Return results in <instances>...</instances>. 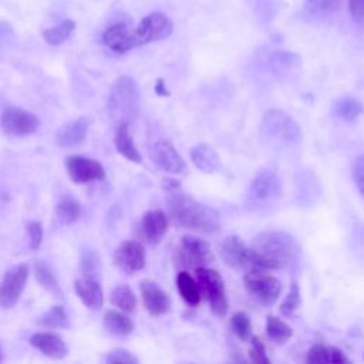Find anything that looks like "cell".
<instances>
[{
  "mask_svg": "<svg viewBox=\"0 0 364 364\" xmlns=\"http://www.w3.org/2000/svg\"><path fill=\"white\" fill-rule=\"evenodd\" d=\"M300 257L297 240L283 230H266L256 235L249 246L252 267L273 270L296 263Z\"/></svg>",
  "mask_w": 364,
  "mask_h": 364,
  "instance_id": "6da1fadb",
  "label": "cell"
},
{
  "mask_svg": "<svg viewBox=\"0 0 364 364\" xmlns=\"http://www.w3.org/2000/svg\"><path fill=\"white\" fill-rule=\"evenodd\" d=\"M168 209L171 219L181 228L198 233H215L220 228V216L213 208L198 202L178 189L169 191Z\"/></svg>",
  "mask_w": 364,
  "mask_h": 364,
  "instance_id": "7a4b0ae2",
  "label": "cell"
},
{
  "mask_svg": "<svg viewBox=\"0 0 364 364\" xmlns=\"http://www.w3.org/2000/svg\"><path fill=\"white\" fill-rule=\"evenodd\" d=\"M139 90L134 78L121 75L115 80L108 95V112L111 119L119 124H131L139 112Z\"/></svg>",
  "mask_w": 364,
  "mask_h": 364,
  "instance_id": "3957f363",
  "label": "cell"
},
{
  "mask_svg": "<svg viewBox=\"0 0 364 364\" xmlns=\"http://www.w3.org/2000/svg\"><path fill=\"white\" fill-rule=\"evenodd\" d=\"M282 192L279 176L272 171H260L250 182L246 193V208L260 210L272 205Z\"/></svg>",
  "mask_w": 364,
  "mask_h": 364,
  "instance_id": "277c9868",
  "label": "cell"
},
{
  "mask_svg": "<svg viewBox=\"0 0 364 364\" xmlns=\"http://www.w3.org/2000/svg\"><path fill=\"white\" fill-rule=\"evenodd\" d=\"M196 282L200 289V293L206 297L210 310L218 317H223L228 313L229 301L220 274L206 266L196 269Z\"/></svg>",
  "mask_w": 364,
  "mask_h": 364,
  "instance_id": "5b68a950",
  "label": "cell"
},
{
  "mask_svg": "<svg viewBox=\"0 0 364 364\" xmlns=\"http://www.w3.org/2000/svg\"><path fill=\"white\" fill-rule=\"evenodd\" d=\"M245 289L262 306H272L277 301L282 293V283L272 274L264 273L263 269L252 267L243 277Z\"/></svg>",
  "mask_w": 364,
  "mask_h": 364,
  "instance_id": "8992f818",
  "label": "cell"
},
{
  "mask_svg": "<svg viewBox=\"0 0 364 364\" xmlns=\"http://www.w3.org/2000/svg\"><path fill=\"white\" fill-rule=\"evenodd\" d=\"M262 131L270 139L294 144L301 138V131L299 124L282 109H270L264 114L262 119Z\"/></svg>",
  "mask_w": 364,
  "mask_h": 364,
  "instance_id": "52a82bcc",
  "label": "cell"
},
{
  "mask_svg": "<svg viewBox=\"0 0 364 364\" xmlns=\"http://www.w3.org/2000/svg\"><path fill=\"white\" fill-rule=\"evenodd\" d=\"M173 31V24L171 18L159 11H154L142 17L138 26L131 30L134 46H145L152 41H159L168 38Z\"/></svg>",
  "mask_w": 364,
  "mask_h": 364,
  "instance_id": "ba28073f",
  "label": "cell"
},
{
  "mask_svg": "<svg viewBox=\"0 0 364 364\" xmlns=\"http://www.w3.org/2000/svg\"><path fill=\"white\" fill-rule=\"evenodd\" d=\"M176 264L188 269H198L208 266L213 260L210 246L198 236L186 235L182 237L181 246L176 250Z\"/></svg>",
  "mask_w": 364,
  "mask_h": 364,
  "instance_id": "9c48e42d",
  "label": "cell"
},
{
  "mask_svg": "<svg viewBox=\"0 0 364 364\" xmlns=\"http://www.w3.org/2000/svg\"><path fill=\"white\" fill-rule=\"evenodd\" d=\"M1 129L11 136H26L38 129V118L24 108H6L0 118Z\"/></svg>",
  "mask_w": 364,
  "mask_h": 364,
  "instance_id": "30bf717a",
  "label": "cell"
},
{
  "mask_svg": "<svg viewBox=\"0 0 364 364\" xmlns=\"http://www.w3.org/2000/svg\"><path fill=\"white\" fill-rule=\"evenodd\" d=\"M28 277V269L26 264H16L10 267L0 282V307L11 309L17 304L26 282Z\"/></svg>",
  "mask_w": 364,
  "mask_h": 364,
  "instance_id": "8fae6325",
  "label": "cell"
},
{
  "mask_svg": "<svg viewBox=\"0 0 364 364\" xmlns=\"http://www.w3.org/2000/svg\"><path fill=\"white\" fill-rule=\"evenodd\" d=\"M65 169L70 179L75 183H90L105 178V171L98 161L81 155L67 156Z\"/></svg>",
  "mask_w": 364,
  "mask_h": 364,
  "instance_id": "7c38bea8",
  "label": "cell"
},
{
  "mask_svg": "<svg viewBox=\"0 0 364 364\" xmlns=\"http://www.w3.org/2000/svg\"><path fill=\"white\" fill-rule=\"evenodd\" d=\"M151 159L155 162L158 168L169 173H183L186 169V164L179 152L173 148V145L165 139H159L154 142L149 148Z\"/></svg>",
  "mask_w": 364,
  "mask_h": 364,
  "instance_id": "4fadbf2b",
  "label": "cell"
},
{
  "mask_svg": "<svg viewBox=\"0 0 364 364\" xmlns=\"http://www.w3.org/2000/svg\"><path fill=\"white\" fill-rule=\"evenodd\" d=\"M146 253L144 246L136 240H125L122 242L115 253H114V262L115 264L125 273L131 274L134 272L141 270L145 266Z\"/></svg>",
  "mask_w": 364,
  "mask_h": 364,
  "instance_id": "5bb4252c",
  "label": "cell"
},
{
  "mask_svg": "<svg viewBox=\"0 0 364 364\" xmlns=\"http://www.w3.org/2000/svg\"><path fill=\"white\" fill-rule=\"evenodd\" d=\"M141 296L145 309L152 316L165 314L171 309L169 296L152 280L141 282Z\"/></svg>",
  "mask_w": 364,
  "mask_h": 364,
  "instance_id": "9a60e30c",
  "label": "cell"
},
{
  "mask_svg": "<svg viewBox=\"0 0 364 364\" xmlns=\"http://www.w3.org/2000/svg\"><path fill=\"white\" fill-rule=\"evenodd\" d=\"M102 43L117 54H125L129 50L135 48L132 33L124 23H115L105 28L102 33Z\"/></svg>",
  "mask_w": 364,
  "mask_h": 364,
  "instance_id": "2e32d148",
  "label": "cell"
},
{
  "mask_svg": "<svg viewBox=\"0 0 364 364\" xmlns=\"http://www.w3.org/2000/svg\"><path fill=\"white\" fill-rule=\"evenodd\" d=\"M220 255L225 263L230 267L250 266L249 246H246L236 235H229L223 239L220 245Z\"/></svg>",
  "mask_w": 364,
  "mask_h": 364,
  "instance_id": "e0dca14e",
  "label": "cell"
},
{
  "mask_svg": "<svg viewBox=\"0 0 364 364\" xmlns=\"http://www.w3.org/2000/svg\"><path fill=\"white\" fill-rule=\"evenodd\" d=\"M141 230L149 245L159 243L168 230V216L162 210H148L142 218Z\"/></svg>",
  "mask_w": 364,
  "mask_h": 364,
  "instance_id": "ac0fdd59",
  "label": "cell"
},
{
  "mask_svg": "<svg viewBox=\"0 0 364 364\" xmlns=\"http://www.w3.org/2000/svg\"><path fill=\"white\" fill-rule=\"evenodd\" d=\"M30 344L50 358H63L68 353L63 338L51 331L34 333L30 337Z\"/></svg>",
  "mask_w": 364,
  "mask_h": 364,
  "instance_id": "d6986e66",
  "label": "cell"
},
{
  "mask_svg": "<svg viewBox=\"0 0 364 364\" xmlns=\"http://www.w3.org/2000/svg\"><path fill=\"white\" fill-rule=\"evenodd\" d=\"M88 132V121L84 117H80L74 121L64 124L55 132V142L61 148H70L82 142Z\"/></svg>",
  "mask_w": 364,
  "mask_h": 364,
  "instance_id": "ffe728a7",
  "label": "cell"
},
{
  "mask_svg": "<svg viewBox=\"0 0 364 364\" xmlns=\"http://www.w3.org/2000/svg\"><path fill=\"white\" fill-rule=\"evenodd\" d=\"M74 289L77 296L81 299V301L88 307V309H100L104 303V293L97 282L95 277H87L84 276L82 279H78L74 282Z\"/></svg>",
  "mask_w": 364,
  "mask_h": 364,
  "instance_id": "44dd1931",
  "label": "cell"
},
{
  "mask_svg": "<svg viewBox=\"0 0 364 364\" xmlns=\"http://www.w3.org/2000/svg\"><path fill=\"white\" fill-rule=\"evenodd\" d=\"M191 158L193 165L205 173L218 172L222 166L218 152L208 144H199L193 146L191 151Z\"/></svg>",
  "mask_w": 364,
  "mask_h": 364,
  "instance_id": "7402d4cb",
  "label": "cell"
},
{
  "mask_svg": "<svg viewBox=\"0 0 364 364\" xmlns=\"http://www.w3.org/2000/svg\"><path fill=\"white\" fill-rule=\"evenodd\" d=\"M114 142H115L117 151L124 158H127L128 161L138 162V164L142 161V156H141V154H139V151H138L136 145L134 144V139L129 134V124L117 125V132H115Z\"/></svg>",
  "mask_w": 364,
  "mask_h": 364,
  "instance_id": "603a6c76",
  "label": "cell"
},
{
  "mask_svg": "<svg viewBox=\"0 0 364 364\" xmlns=\"http://www.w3.org/2000/svg\"><path fill=\"white\" fill-rule=\"evenodd\" d=\"M348 358L344 355V353L337 347H328L324 344H314L306 357V363L309 364H323V363H331V364H341L347 363Z\"/></svg>",
  "mask_w": 364,
  "mask_h": 364,
  "instance_id": "cb8c5ba5",
  "label": "cell"
},
{
  "mask_svg": "<svg viewBox=\"0 0 364 364\" xmlns=\"http://www.w3.org/2000/svg\"><path fill=\"white\" fill-rule=\"evenodd\" d=\"M104 327L115 336H128L134 330V323L124 313L108 310L104 314Z\"/></svg>",
  "mask_w": 364,
  "mask_h": 364,
  "instance_id": "d4e9b609",
  "label": "cell"
},
{
  "mask_svg": "<svg viewBox=\"0 0 364 364\" xmlns=\"http://www.w3.org/2000/svg\"><path fill=\"white\" fill-rule=\"evenodd\" d=\"M176 287L181 297L191 306H196L200 300V289L198 282L188 273L179 272L176 276Z\"/></svg>",
  "mask_w": 364,
  "mask_h": 364,
  "instance_id": "484cf974",
  "label": "cell"
},
{
  "mask_svg": "<svg viewBox=\"0 0 364 364\" xmlns=\"http://www.w3.org/2000/svg\"><path fill=\"white\" fill-rule=\"evenodd\" d=\"M74 30H75V23L71 18H64L57 26L46 28L43 31V37L50 46H60L71 37Z\"/></svg>",
  "mask_w": 364,
  "mask_h": 364,
  "instance_id": "4316f807",
  "label": "cell"
},
{
  "mask_svg": "<svg viewBox=\"0 0 364 364\" xmlns=\"http://www.w3.org/2000/svg\"><path fill=\"white\" fill-rule=\"evenodd\" d=\"M37 324L46 330L65 328L68 326V316L61 306H53L37 320Z\"/></svg>",
  "mask_w": 364,
  "mask_h": 364,
  "instance_id": "83f0119b",
  "label": "cell"
},
{
  "mask_svg": "<svg viewBox=\"0 0 364 364\" xmlns=\"http://www.w3.org/2000/svg\"><path fill=\"white\" fill-rule=\"evenodd\" d=\"M109 300L115 307H118L119 310H122L125 313H132L136 307V297H135L134 291L125 284L117 286L111 291Z\"/></svg>",
  "mask_w": 364,
  "mask_h": 364,
  "instance_id": "f1b7e54d",
  "label": "cell"
},
{
  "mask_svg": "<svg viewBox=\"0 0 364 364\" xmlns=\"http://www.w3.org/2000/svg\"><path fill=\"white\" fill-rule=\"evenodd\" d=\"M340 0H306L304 11L314 18H326L338 10Z\"/></svg>",
  "mask_w": 364,
  "mask_h": 364,
  "instance_id": "f546056e",
  "label": "cell"
},
{
  "mask_svg": "<svg viewBox=\"0 0 364 364\" xmlns=\"http://www.w3.org/2000/svg\"><path fill=\"white\" fill-rule=\"evenodd\" d=\"M266 334L270 340H273L274 343H279V344H283L286 343L293 331L290 328V326H287L283 320H280L279 317H274V316H269L267 317V321H266Z\"/></svg>",
  "mask_w": 364,
  "mask_h": 364,
  "instance_id": "4dcf8cb0",
  "label": "cell"
},
{
  "mask_svg": "<svg viewBox=\"0 0 364 364\" xmlns=\"http://www.w3.org/2000/svg\"><path fill=\"white\" fill-rule=\"evenodd\" d=\"M55 215L63 223H73L75 222L81 215V206L80 202H77L73 198H61L55 206Z\"/></svg>",
  "mask_w": 364,
  "mask_h": 364,
  "instance_id": "1f68e13d",
  "label": "cell"
},
{
  "mask_svg": "<svg viewBox=\"0 0 364 364\" xmlns=\"http://www.w3.org/2000/svg\"><path fill=\"white\" fill-rule=\"evenodd\" d=\"M363 111H364L363 102L351 97H344L338 100L336 104V114L346 121H354Z\"/></svg>",
  "mask_w": 364,
  "mask_h": 364,
  "instance_id": "d6a6232c",
  "label": "cell"
},
{
  "mask_svg": "<svg viewBox=\"0 0 364 364\" xmlns=\"http://www.w3.org/2000/svg\"><path fill=\"white\" fill-rule=\"evenodd\" d=\"M34 274H36V279L37 282L46 287L47 290H51V291H58L60 293V287H58V283H57V279L54 276V273L51 272V269L41 260H36L34 263Z\"/></svg>",
  "mask_w": 364,
  "mask_h": 364,
  "instance_id": "836d02e7",
  "label": "cell"
},
{
  "mask_svg": "<svg viewBox=\"0 0 364 364\" xmlns=\"http://www.w3.org/2000/svg\"><path fill=\"white\" fill-rule=\"evenodd\" d=\"M230 327H232L233 333L242 341L250 340V337H252V321H250V317L246 313H243V311L235 313L232 320H230Z\"/></svg>",
  "mask_w": 364,
  "mask_h": 364,
  "instance_id": "e575fe53",
  "label": "cell"
},
{
  "mask_svg": "<svg viewBox=\"0 0 364 364\" xmlns=\"http://www.w3.org/2000/svg\"><path fill=\"white\" fill-rule=\"evenodd\" d=\"M300 303H301L300 289H299L297 283H291L289 294L284 297V300L280 304V313L284 317H291V316H294V313L299 309Z\"/></svg>",
  "mask_w": 364,
  "mask_h": 364,
  "instance_id": "d590c367",
  "label": "cell"
},
{
  "mask_svg": "<svg viewBox=\"0 0 364 364\" xmlns=\"http://www.w3.org/2000/svg\"><path fill=\"white\" fill-rule=\"evenodd\" d=\"M249 355H250V360H252L253 363H259V364H269V363H270V358H269L267 354H266L264 343H263L262 338L257 337V336L250 337Z\"/></svg>",
  "mask_w": 364,
  "mask_h": 364,
  "instance_id": "8d00e7d4",
  "label": "cell"
},
{
  "mask_svg": "<svg viewBox=\"0 0 364 364\" xmlns=\"http://www.w3.org/2000/svg\"><path fill=\"white\" fill-rule=\"evenodd\" d=\"M105 361L109 364H136L138 358L134 357L129 351L122 348H115L109 351L105 357Z\"/></svg>",
  "mask_w": 364,
  "mask_h": 364,
  "instance_id": "74e56055",
  "label": "cell"
},
{
  "mask_svg": "<svg viewBox=\"0 0 364 364\" xmlns=\"http://www.w3.org/2000/svg\"><path fill=\"white\" fill-rule=\"evenodd\" d=\"M27 235L30 239V246L33 250H37L43 242V226L37 220H31L27 223Z\"/></svg>",
  "mask_w": 364,
  "mask_h": 364,
  "instance_id": "f35d334b",
  "label": "cell"
},
{
  "mask_svg": "<svg viewBox=\"0 0 364 364\" xmlns=\"http://www.w3.org/2000/svg\"><path fill=\"white\" fill-rule=\"evenodd\" d=\"M353 179L360 193L364 196V154L358 155L353 164Z\"/></svg>",
  "mask_w": 364,
  "mask_h": 364,
  "instance_id": "ab89813d",
  "label": "cell"
},
{
  "mask_svg": "<svg viewBox=\"0 0 364 364\" xmlns=\"http://www.w3.org/2000/svg\"><path fill=\"white\" fill-rule=\"evenodd\" d=\"M348 10L353 20L364 27V0H348Z\"/></svg>",
  "mask_w": 364,
  "mask_h": 364,
  "instance_id": "60d3db41",
  "label": "cell"
},
{
  "mask_svg": "<svg viewBox=\"0 0 364 364\" xmlns=\"http://www.w3.org/2000/svg\"><path fill=\"white\" fill-rule=\"evenodd\" d=\"M156 91H158V94H166V90L164 88V81H162V80H158Z\"/></svg>",
  "mask_w": 364,
  "mask_h": 364,
  "instance_id": "b9f144b4",
  "label": "cell"
},
{
  "mask_svg": "<svg viewBox=\"0 0 364 364\" xmlns=\"http://www.w3.org/2000/svg\"><path fill=\"white\" fill-rule=\"evenodd\" d=\"M0 361H1V351H0Z\"/></svg>",
  "mask_w": 364,
  "mask_h": 364,
  "instance_id": "7bdbcfd3",
  "label": "cell"
}]
</instances>
